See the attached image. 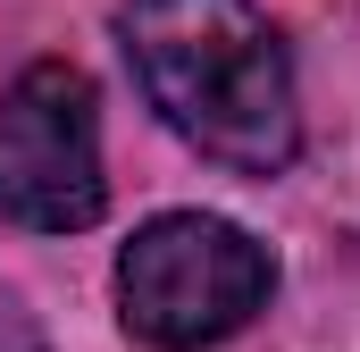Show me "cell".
Returning a JSON list of instances; mask_svg holds the SVG:
<instances>
[{
    "label": "cell",
    "mask_w": 360,
    "mask_h": 352,
    "mask_svg": "<svg viewBox=\"0 0 360 352\" xmlns=\"http://www.w3.org/2000/svg\"><path fill=\"white\" fill-rule=\"evenodd\" d=\"M0 352H42V327L25 319L17 294H0Z\"/></svg>",
    "instance_id": "obj_4"
},
{
    "label": "cell",
    "mask_w": 360,
    "mask_h": 352,
    "mask_svg": "<svg viewBox=\"0 0 360 352\" xmlns=\"http://www.w3.org/2000/svg\"><path fill=\"white\" fill-rule=\"evenodd\" d=\"M117 42L134 59L143 101L201 160L235 176H285L302 151L293 59L260 17V0H126Z\"/></svg>",
    "instance_id": "obj_1"
},
{
    "label": "cell",
    "mask_w": 360,
    "mask_h": 352,
    "mask_svg": "<svg viewBox=\"0 0 360 352\" xmlns=\"http://www.w3.org/2000/svg\"><path fill=\"white\" fill-rule=\"evenodd\" d=\"M109 210L101 101L76 59H34L0 101V218L34 235H84Z\"/></svg>",
    "instance_id": "obj_3"
},
{
    "label": "cell",
    "mask_w": 360,
    "mask_h": 352,
    "mask_svg": "<svg viewBox=\"0 0 360 352\" xmlns=\"http://www.w3.org/2000/svg\"><path fill=\"white\" fill-rule=\"evenodd\" d=\"M269 294H276L269 244H252L235 218H210V210H160L117 252V319L151 352L226 344L269 310Z\"/></svg>",
    "instance_id": "obj_2"
}]
</instances>
